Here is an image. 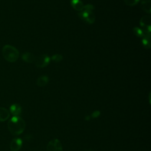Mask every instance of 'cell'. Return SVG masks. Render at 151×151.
I'll return each instance as SVG.
<instances>
[{
	"label": "cell",
	"instance_id": "cell-1",
	"mask_svg": "<svg viewBox=\"0 0 151 151\" xmlns=\"http://www.w3.org/2000/svg\"><path fill=\"white\" fill-rule=\"evenodd\" d=\"M7 126L10 133L13 135L17 136L24 131L26 124L24 120L21 117L14 116L9 120Z\"/></svg>",
	"mask_w": 151,
	"mask_h": 151
},
{
	"label": "cell",
	"instance_id": "cell-2",
	"mask_svg": "<svg viewBox=\"0 0 151 151\" xmlns=\"http://www.w3.org/2000/svg\"><path fill=\"white\" fill-rule=\"evenodd\" d=\"M2 54L4 59L10 63L15 62L19 57L18 50L11 45H5L2 47Z\"/></svg>",
	"mask_w": 151,
	"mask_h": 151
},
{
	"label": "cell",
	"instance_id": "cell-3",
	"mask_svg": "<svg viewBox=\"0 0 151 151\" xmlns=\"http://www.w3.org/2000/svg\"><path fill=\"white\" fill-rule=\"evenodd\" d=\"M78 15L82 20L88 24L94 23L96 19L95 15L91 11L83 9L78 12Z\"/></svg>",
	"mask_w": 151,
	"mask_h": 151
},
{
	"label": "cell",
	"instance_id": "cell-4",
	"mask_svg": "<svg viewBox=\"0 0 151 151\" xmlns=\"http://www.w3.org/2000/svg\"><path fill=\"white\" fill-rule=\"evenodd\" d=\"M46 151H63L61 142L56 138L51 140L47 145Z\"/></svg>",
	"mask_w": 151,
	"mask_h": 151
},
{
	"label": "cell",
	"instance_id": "cell-5",
	"mask_svg": "<svg viewBox=\"0 0 151 151\" xmlns=\"http://www.w3.org/2000/svg\"><path fill=\"white\" fill-rule=\"evenodd\" d=\"M35 64L38 68H43L47 66L50 62V58L46 54H41L36 57Z\"/></svg>",
	"mask_w": 151,
	"mask_h": 151
},
{
	"label": "cell",
	"instance_id": "cell-6",
	"mask_svg": "<svg viewBox=\"0 0 151 151\" xmlns=\"http://www.w3.org/2000/svg\"><path fill=\"white\" fill-rule=\"evenodd\" d=\"M140 25L142 29L146 32L150 34L151 31V18L149 15H145L141 18Z\"/></svg>",
	"mask_w": 151,
	"mask_h": 151
},
{
	"label": "cell",
	"instance_id": "cell-7",
	"mask_svg": "<svg viewBox=\"0 0 151 151\" xmlns=\"http://www.w3.org/2000/svg\"><path fill=\"white\" fill-rule=\"evenodd\" d=\"M22 145V140L20 138H14L10 143V150L11 151H19Z\"/></svg>",
	"mask_w": 151,
	"mask_h": 151
},
{
	"label": "cell",
	"instance_id": "cell-8",
	"mask_svg": "<svg viewBox=\"0 0 151 151\" xmlns=\"http://www.w3.org/2000/svg\"><path fill=\"white\" fill-rule=\"evenodd\" d=\"M10 113L14 115V116H19L22 111L21 106L18 104H13L9 108Z\"/></svg>",
	"mask_w": 151,
	"mask_h": 151
},
{
	"label": "cell",
	"instance_id": "cell-9",
	"mask_svg": "<svg viewBox=\"0 0 151 151\" xmlns=\"http://www.w3.org/2000/svg\"><path fill=\"white\" fill-rule=\"evenodd\" d=\"M22 59L27 63H32L35 61V60L36 59V57L32 53L27 52H24L22 54Z\"/></svg>",
	"mask_w": 151,
	"mask_h": 151
},
{
	"label": "cell",
	"instance_id": "cell-10",
	"mask_svg": "<svg viewBox=\"0 0 151 151\" xmlns=\"http://www.w3.org/2000/svg\"><path fill=\"white\" fill-rule=\"evenodd\" d=\"M71 5L77 11H81L84 8V4L80 0H71Z\"/></svg>",
	"mask_w": 151,
	"mask_h": 151
},
{
	"label": "cell",
	"instance_id": "cell-11",
	"mask_svg": "<svg viewBox=\"0 0 151 151\" xmlns=\"http://www.w3.org/2000/svg\"><path fill=\"white\" fill-rule=\"evenodd\" d=\"M49 82V78L46 76H42L38 77L36 80V84L39 87H44Z\"/></svg>",
	"mask_w": 151,
	"mask_h": 151
},
{
	"label": "cell",
	"instance_id": "cell-12",
	"mask_svg": "<svg viewBox=\"0 0 151 151\" xmlns=\"http://www.w3.org/2000/svg\"><path fill=\"white\" fill-rule=\"evenodd\" d=\"M10 116L9 111L4 108L0 107V122H4Z\"/></svg>",
	"mask_w": 151,
	"mask_h": 151
},
{
	"label": "cell",
	"instance_id": "cell-13",
	"mask_svg": "<svg viewBox=\"0 0 151 151\" xmlns=\"http://www.w3.org/2000/svg\"><path fill=\"white\" fill-rule=\"evenodd\" d=\"M142 9L146 12L150 14L151 12V1L150 0H143L141 2Z\"/></svg>",
	"mask_w": 151,
	"mask_h": 151
},
{
	"label": "cell",
	"instance_id": "cell-14",
	"mask_svg": "<svg viewBox=\"0 0 151 151\" xmlns=\"http://www.w3.org/2000/svg\"><path fill=\"white\" fill-rule=\"evenodd\" d=\"M133 33L135 35H136L138 37L143 38L146 36L150 35V34L146 32L145 31H143L142 28H140L139 27H134L133 28Z\"/></svg>",
	"mask_w": 151,
	"mask_h": 151
},
{
	"label": "cell",
	"instance_id": "cell-15",
	"mask_svg": "<svg viewBox=\"0 0 151 151\" xmlns=\"http://www.w3.org/2000/svg\"><path fill=\"white\" fill-rule=\"evenodd\" d=\"M142 44L144 48L149 49L150 48V35L146 36L142 38Z\"/></svg>",
	"mask_w": 151,
	"mask_h": 151
},
{
	"label": "cell",
	"instance_id": "cell-16",
	"mask_svg": "<svg viewBox=\"0 0 151 151\" xmlns=\"http://www.w3.org/2000/svg\"><path fill=\"white\" fill-rule=\"evenodd\" d=\"M140 0H124V3L128 6H134L136 5Z\"/></svg>",
	"mask_w": 151,
	"mask_h": 151
},
{
	"label": "cell",
	"instance_id": "cell-17",
	"mask_svg": "<svg viewBox=\"0 0 151 151\" xmlns=\"http://www.w3.org/2000/svg\"><path fill=\"white\" fill-rule=\"evenodd\" d=\"M51 58L54 62L58 63V62L61 61L63 60V56L60 54H54V55H52Z\"/></svg>",
	"mask_w": 151,
	"mask_h": 151
},
{
	"label": "cell",
	"instance_id": "cell-18",
	"mask_svg": "<svg viewBox=\"0 0 151 151\" xmlns=\"http://www.w3.org/2000/svg\"><path fill=\"white\" fill-rule=\"evenodd\" d=\"M100 114V111L99 110H96L94 111H93L91 114V117L93 119H95V118H97Z\"/></svg>",
	"mask_w": 151,
	"mask_h": 151
},
{
	"label": "cell",
	"instance_id": "cell-19",
	"mask_svg": "<svg viewBox=\"0 0 151 151\" xmlns=\"http://www.w3.org/2000/svg\"><path fill=\"white\" fill-rule=\"evenodd\" d=\"M84 151H93V150H86Z\"/></svg>",
	"mask_w": 151,
	"mask_h": 151
}]
</instances>
